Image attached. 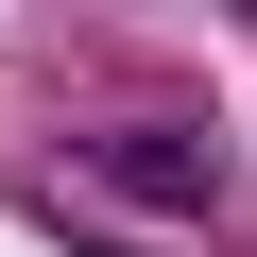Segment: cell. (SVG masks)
<instances>
[{
  "mask_svg": "<svg viewBox=\"0 0 257 257\" xmlns=\"http://www.w3.org/2000/svg\"><path fill=\"white\" fill-rule=\"evenodd\" d=\"M69 155H86L103 189H138L155 223H206V206H223V155L189 138V120H103V138H69Z\"/></svg>",
  "mask_w": 257,
  "mask_h": 257,
  "instance_id": "obj_1",
  "label": "cell"
}]
</instances>
